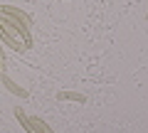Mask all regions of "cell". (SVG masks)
<instances>
[{
  "label": "cell",
  "instance_id": "obj_1",
  "mask_svg": "<svg viewBox=\"0 0 148 133\" xmlns=\"http://www.w3.org/2000/svg\"><path fill=\"white\" fill-rule=\"evenodd\" d=\"M0 42L5 44V47H10V49H15V52H27V47H25V42L20 40V35H15V32H10V30H5V27H0Z\"/></svg>",
  "mask_w": 148,
  "mask_h": 133
},
{
  "label": "cell",
  "instance_id": "obj_5",
  "mask_svg": "<svg viewBox=\"0 0 148 133\" xmlns=\"http://www.w3.org/2000/svg\"><path fill=\"white\" fill-rule=\"evenodd\" d=\"M57 99H59V101H77V104H86V94H82V91H59Z\"/></svg>",
  "mask_w": 148,
  "mask_h": 133
},
{
  "label": "cell",
  "instance_id": "obj_3",
  "mask_svg": "<svg viewBox=\"0 0 148 133\" xmlns=\"http://www.w3.org/2000/svg\"><path fill=\"white\" fill-rule=\"evenodd\" d=\"M0 12H5V15H10V17H15V20H20V22H25L27 27L32 25V17L27 15L25 10H20V8H15V5H0Z\"/></svg>",
  "mask_w": 148,
  "mask_h": 133
},
{
  "label": "cell",
  "instance_id": "obj_4",
  "mask_svg": "<svg viewBox=\"0 0 148 133\" xmlns=\"http://www.w3.org/2000/svg\"><path fill=\"white\" fill-rule=\"evenodd\" d=\"M12 111H15V118H17V123L22 126V131H25V133H40V131L35 128V123L30 121V116L25 113V108H22V106H15Z\"/></svg>",
  "mask_w": 148,
  "mask_h": 133
},
{
  "label": "cell",
  "instance_id": "obj_2",
  "mask_svg": "<svg viewBox=\"0 0 148 133\" xmlns=\"http://www.w3.org/2000/svg\"><path fill=\"white\" fill-rule=\"evenodd\" d=\"M0 84L5 86V89L10 91V94L20 96V99H27V96H30V94H27V89H25V86H20V84H17L15 79H12V76H8L5 72H0Z\"/></svg>",
  "mask_w": 148,
  "mask_h": 133
},
{
  "label": "cell",
  "instance_id": "obj_7",
  "mask_svg": "<svg viewBox=\"0 0 148 133\" xmlns=\"http://www.w3.org/2000/svg\"><path fill=\"white\" fill-rule=\"evenodd\" d=\"M3 67H5V52H3V47H0V72H3Z\"/></svg>",
  "mask_w": 148,
  "mask_h": 133
},
{
  "label": "cell",
  "instance_id": "obj_6",
  "mask_svg": "<svg viewBox=\"0 0 148 133\" xmlns=\"http://www.w3.org/2000/svg\"><path fill=\"white\" fill-rule=\"evenodd\" d=\"M30 121L35 123V128H37L40 133H54V131H52V126H47V123H45L40 116H30Z\"/></svg>",
  "mask_w": 148,
  "mask_h": 133
},
{
  "label": "cell",
  "instance_id": "obj_8",
  "mask_svg": "<svg viewBox=\"0 0 148 133\" xmlns=\"http://www.w3.org/2000/svg\"><path fill=\"white\" fill-rule=\"evenodd\" d=\"M146 20H148V12H146Z\"/></svg>",
  "mask_w": 148,
  "mask_h": 133
}]
</instances>
